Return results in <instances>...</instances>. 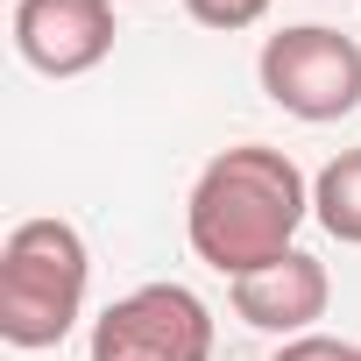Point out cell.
<instances>
[{
	"label": "cell",
	"instance_id": "6da1fadb",
	"mask_svg": "<svg viewBox=\"0 0 361 361\" xmlns=\"http://www.w3.org/2000/svg\"><path fill=\"white\" fill-rule=\"evenodd\" d=\"M305 220H312V185H305V170L283 149H269V142L220 149L199 170L192 199H185L192 255L206 269H220L227 283L283 262Z\"/></svg>",
	"mask_w": 361,
	"mask_h": 361
},
{
	"label": "cell",
	"instance_id": "7a4b0ae2",
	"mask_svg": "<svg viewBox=\"0 0 361 361\" xmlns=\"http://www.w3.org/2000/svg\"><path fill=\"white\" fill-rule=\"evenodd\" d=\"M85 290H92V255L85 234L71 220H22L0 241V340L43 354L57 347L78 319H85Z\"/></svg>",
	"mask_w": 361,
	"mask_h": 361
},
{
	"label": "cell",
	"instance_id": "3957f363",
	"mask_svg": "<svg viewBox=\"0 0 361 361\" xmlns=\"http://www.w3.org/2000/svg\"><path fill=\"white\" fill-rule=\"evenodd\" d=\"M255 78H262L269 106L326 128V121H347L361 106V43L326 29V22H298V29H276L262 43Z\"/></svg>",
	"mask_w": 361,
	"mask_h": 361
},
{
	"label": "cell",
	"instance_id": "277c9868",
	"mask_svg": "<svg viewBox=\"0 0 361 361\" xmlns=\"http://www.w3.org/2000/svg\"><path fill=\"white\" fill-rule=\"evenodd\" d=\"M92 361H213V312L185 283H142L92 319Z\"/></svg>",
	"mask_w": 361,
	"mask_h": 361
},
{
	"label": "cell",
	"instance_id": "5b68a950",
	"mask_svg": "<svg viewBox=\"0 0 361 361\" xmlns=\"http://www.w3.org/2000/svg\"><path fill=\"white\" fill-rule=\"evenodd\" d=\"M15 50L43 78H85L114 57V0H15Z\"/></svg>",
	"mask_w": 361,
	"mask_h": 361
},
{
	"label": "cell",
	"instance_id": "8992f818",
	"mask_svg": "<svg viewBox=\"0 0 361 361\" xmlns=\"http://www.w3.org/2000/svg\"><path fill=\"white\" fill-rule=\"evenodd\" d=\"M326 305H333V276H326V262L305 255V248H290L283 262H269V269H255V276L234 283V319L255 326V333H276V340L319 333Z\"/></svg>",
	"mask_w": 361,
	"mask_h": 361
},
{
	"label": "cell",
	"instance_id": "52a82bcc",
	"mask_svg": "<svg viewBox=\"0 0 361 361\" xmlns=\"http://www.w3.org/2000/svg\"><path fill=\"white\" fill-rule=\"evenodd\" d=\"M312 220H319L340 248H361V149H340V156L312 177Z\"/></svg>",
	"mask_w": 361,
	"mask_h": 361
},
{
	"label": "cell",
	"instance_id": "ba28073f",
	"mask_svg": "<svg viewBox=\"0 0 361 361\" xmlns=\"http://www.w3.org/2000/svg\"><path fill=\"white\" fill-rule=\"evenodd\" d=\"M185 15H192L199 29H220V36H241V29H255V22L269 15V0H185Z\"/></svg>",
	"mask_w": 361,
	"mask_h": 361
},
{
	"label": "cell",
	"instance_id": "9c48e42d",
	"mask_svg": "<svg viewBox=\"0 0 361 361\" xmlns=\"http://www.w3.org/2000/svg\"><path fill=\"white\" fill-rule=\"evenodd\" d=\"M269 361H361V347H347V340H333V333H298V340H283Z\"/></svg>",
	"mask_w": 361,
	"mask_h": 361
}]
</instances>
